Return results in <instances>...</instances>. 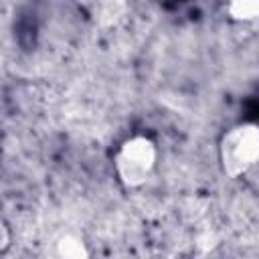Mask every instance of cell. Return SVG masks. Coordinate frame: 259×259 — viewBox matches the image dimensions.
Instances as JSON below:
<instances>
[{
	"label": "cell",
	"mask_w": 259,
	"mask_h": 259,
	"mask_svg": "<svg viewBox=\"0 0 259 259\" xmlns=\"http://www.w3.org/2000/svg\"><path fill=\"white\" fill-rule=\"evenodd\" d=\"M259 162V127L243 123L225 134L221 142V164L227 176L237 178Z\"/></svg>",
	"instance_id": "cell-1"
},
{
	"label": "cell",
	"mask_w": 259,
	"mask_h": 259,
	"mask_svg": "<svg viewBox=\"0 0 259 259\" xmlns=\"http://www.w3.org/2000/svg\"><path fill=\"white\" fill-rule=\"evenodd\" d=\"M154 164H156V146L152 140L144 136H136L123 142V146L115 156L117 176L130 188L142 186L152 174Z\"/></svg>",
	"instance_id": "cell-2"
},
{
	"label": "cell",
	"mask_w": 259,
	"mask_h": 259,
	"mask_svg": "<svg viewBox=\"0 0 259 259\" xmlns=\"http://www.w3.org/2000/svg\"><path fill=\"white\" fill-rule=\"evenodd\" d=\"M57 255L65 259H85L89 255L85 243L75 235H65L57 241Z\"/></svg>",
	"instance_id": "cell-3"
},
{
	"label": "cell",
	"mask_w": 259,
	"mask_h": 259,
	"mask_svg": "<svg viewBox=\"0 0 259 259\" xmlns=\"http://www.w3.org/2000/svg\"><path fill=\"white\" fill-rule=\"evenodd\" d=\"M229 14L235 20H243V22L259 20V0H231Z\"/></svg>",
	"instance_id": "cell-4"
},
{
	"label": "cell",
	"mask_w": 259,
	"mask_h": 259,
	"mask_svg": "<svg viewBox=\"0 0 259 259\" xmlns=\"http://www.w3.org/2000/svg\"><path fill=\"white\" fill-rule=\"evenodd\" d=\"M125 10L123 0H97L95 2V18L101 22L117 20Z\"/></svg>",
	"instance_id": "cell-5"
},
{
	"label": "cell",
	"mask_w": 259,
	"mask_h": 259,
	"mask_svg": "<svg viewBox=\"0 0 259 259\" xmlns=\"http://www.w3.org/2000/svg\"><path fill=\"white\" fill-rule=\"evenodd\" d=\"M0 233H2V237H0V251H4L6 247H8V229H6V225H2L0 227Z\"/></svg>",
	"instance_id": "cell-6"
}]
</instances>
